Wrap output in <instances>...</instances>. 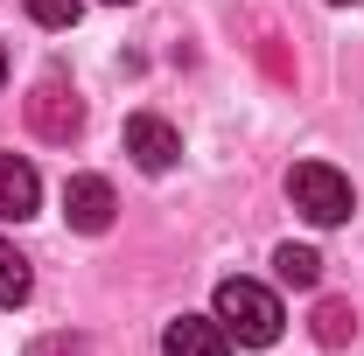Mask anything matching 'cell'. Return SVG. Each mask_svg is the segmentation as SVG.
Returning <instances> with one entry per match:
<instances>
[{"instance_id": "6da1fadb", "label": "cell", "mask_w": 364, "mask_h": 356, "mask_svg": "<svg viewBox=\"0 0 364 356\" xmlns=\"http://www.w3.org/2000/svg\"><path fill=\"white\" fill-rule=\"evenodd\" d=\"M218 321H225L231 343L267 350L273 335H280V301H273V287H259V279H225L218 287Z\"/></svg>"}, {"instance_id": "7a4b0ae2", "label": "cell", "mask_w": 364, "mask_h": 356, "mask_svg": "<svg viewBox=\"0 0 364 356\" xmlns=\"http://www.w3.org/2000/svg\"><path fill=\"white\" fill-rule=\"evenodd\" d=\"M287 196H294V210L309 223H322V230L358 210V203H350V182L336 175L329 161H294V168H287Z\"/></svg>"}, {"instance_id": "3957f363", "label": "cell", "mask_w": 364, "mask_h": 356, "mask_svg": "<svg viewBox=\"0 0 364 356\" xmlns=\"http://www.w3.org/2000/svg\"><path fill=\"white\" fill-rule=\"evenodd\" d=\"M28 126H36L43 140H56V147H63V140L85 126V105H77V91L56 84V77H43V84L28 91Z\"/></svg>"}, {"instance_id": "277c9868", "label": "cell", "mask_w": 364, "mask_h": 356, "mask_svg": "<svg viewBox=\"0 0 364 356\" xmlns=\"http://www.w3.org/2000/svg\"><path fill=\"white\" fill-rule=\"evenodd\" d=\"M127 154H134V168H147V175H168L176 154H182V133L161 112H134L127 119Z\"/></svg>"}, {"instance_id": "5b68a950", "label": "cell", "mask_w": 364, "mask_h": 356, "mask_svg": "<svg viewBox=\"0 0 364 356\" xmlns=\"http://www.w3.org/2000/svg\"><path fill=\"white\" fill-rule=\"evenodd\" d=\"M112 210L119 203H112V182L105 175H70L63 182V217H70V230H91L98 238V230H112Z\"/></svg>"}, {"instance_id": "8992f818", "label": "cell", "mask_w": 364, "mask_h": 356, "mask_svg": "<svg viewBox=\"0 0 364 356\" xmlns=\"http://www.w3.org/2000/svg\"><path fill=\"white\" fill-rule=\"evenodd\" d=\"M161 356H231V335L218 314H182L161 335Z\"/></svg>"}, {"instance_id": "52a82bcc", "label": "cell", "mask_w": 364, "mask_h": 356, "mask_svg": "<svg viewBox=\"0 0 364 356\" xmlns=\"http://www.w3.org/2000/svg\"><path fill=\"white\" fill-rule=\"evenodd\" d=\"M36 203H43V182H36V168L21 161V154H0V217H36Z\"/></svg>"}, {"instance_id": "ba28073f", "label": "cell", "mask_w": 364, "mask_h": 356, "mask_svg": "<svg viewBox=\"0 0 364 356\" xmlns=\"http://www.w3.org/2000/svg\"><path fill=\"white\" fill-rule=\"evenodd\" d=\"M273 272H280V287H301V294H309V287L322 279V252H309V245H280V252H273Z\"/></svg>"}, {"instance_id": "9c48e42d", "label": "cell", "mask_w": 364, "mask_h": 356, "mask_svg": "<svg viewBox=\"0 0 364 356\" xmlns=\"http://www.w3.org/2000/svg\"><path fill=\"white\" fill-rule=\"evenodd\" d=\"M350 335H358V314H350V301H322V308H316V343H322V350H343Z\"/></svg>"}, {"instance_id": "30bf717a", "label": "cell", "mask_w": 364, "mask_h": 356, "mask_svg": "<svg viewBox=\"0 0 364 356\" xmlns=\"http://www.w3.org/2000/svg\"><path fill=\"white\" fill-rule=\"evenodd\" d=\"M28 287H36V279H28V259L0 238V308H21V301H28Z\"/></svg>"}, {"instance_id": "8fae6325", "label": "cell", "mask_w": 364, "mask_h": 356, "mask_svg": "<svg viewBox=\"0 0 364 356\" xmlns=\"http://www.w3.org/2000/svg\"><path fill=\"white\" fill-rule=\"evenodd\" d=\"M28 14H36L43 28H77V14H85V0H28Z\"/></svg>"}, {"instance_id": "7c38bea8", "label": "cell", "mask_w": 364, "mask_h": 356, "mask_svg": "<svg viewBox=\"0 0 364 356\" xmlns=\"http://www.w3.org/2000/svg\"><path fill=\"white\" fill-rule=\"evenodd\" d=\"M0 84H7V56H0Z\"/></svg>"}, {"instance_id": "4fadbf2b", "label": "cell", "mask_w": 364, "mask_h": 356, "mask_svg": "<svg viewBox=\"0 0 364 356\" xmlns=\"http://www.w3.org/2000/svg\"><path fill=\"white\" fill-rule=\"evenodd\" d=\"M336 7H343V0H336Z\"/></svg>"}]
</instances>
